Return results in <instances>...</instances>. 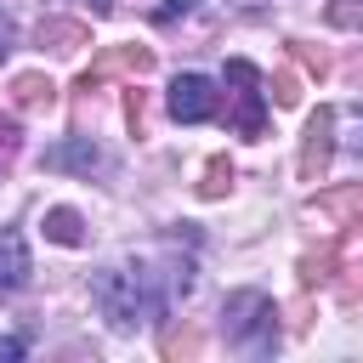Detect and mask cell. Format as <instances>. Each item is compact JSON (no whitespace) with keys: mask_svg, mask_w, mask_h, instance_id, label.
Listing matches in <instances>:
<instances>
[{"mask_svg":"<svg viewBox=\"0 0 363 363\" xmlns=\"http://www.w3.org/2000/svg\"><path fill=\"white\" fill-rule=\"evenodd\" d=\"M187 295H193V261L187 255H136V261H113L91 278V301L113 329L159 323Z\"/></svg>","mask_w":363,"mask_h":363,"instance_id":"obj_1","label":"cell"},{"mask_svg":"<svg viewBox=\"0 0 363 363\" xmlns=\"http://www.w3.org/2000/svg\"><path fill=\"white\" fill-rule=\"evenodd\" d=\"M221 335L244 357H272L278 352V301L261 289H233L221 306Z\"/></svg>","mask_w":363,"mask_h":363,"instance_id":"obj_2","label":"cell"},{"mask_svg":"<svg viewBox=\"0 0 363 363\" xmlns=\"http://www.w3.org/2000/svg\"><path fill=\"white\" fill-rule=\"evenodd\" d=\"M227 85H233V130L255 142V136L267 130V108H261V102H267V91H261L267 79H261V68H250V62H227Z\"/></svg>","mask_w":363,"mask_h":363,"instance_id":"obj_3","label":"cell"},{"mask_svg":"<svg viewBox=\"0 0 363 363\" xmlns=\"http://www.w3.org/2000/svg\"><path fill=\"white\" fill-rule=\"evenodd\" d=\"M164 108H170L176 125H204V119L221 113V91H216V79H204V74H176Z\"/></svg>","mask_w":363,"mask_h":363,"instance_id":"obj_4","label":"cell"},{"mask_svg":"<svg viewBox=\"0 0 363 363\" xmlns=\"http://www.w3.org/2000/svg\"><path fill=\"white\" fill-rule=\"evenodd\" d=\"M329 153H335V108H318V113L306 119L301 159H295L301 182H323V170H329Z\"/></svg>","mask_w":363,"mask_h":363,"instance_id":"obj_5","label":"cell"},{"mask_svg":"<svg viewBox=\"0 0 363 363\" xmlns=\"http://www.w3.org/2000/svg\"><path fill=\"white\" fill-rule=\"evenodd\" d=\"M147 68H153V51H147V45H108V51L79 74V91H96L108 74H130V79H142Z\"/></svg>","mask_w":363,"mask_h":363,"instance_id":"obj_6","label":"cell"},{"mask_svg":"<svg viewBox=\"0 0 363 363\" xmlns=\"http://www.w3.org/2000/svg\"><path fill=\"white\" fill-rule=\"evenodd\" d=\"M45 170H108V153L91 142V136H74V142H62V147H45Z\"/></svg>","mask_w":363,"mask_h":363,"instance_id":"obj_7","label":"cell"},{"mask_svg":"<svg viewBox=\"0 0 363 363\" xmlns=\"http://www.w3.org/2000/svg\"><path fill=\"white\" fill-rule=\"evenodd\" d=\"M11 102H17L23 113H45V108L57 102V85H51L45 74H17V79H11Z\"/></svg>","mask_w":363,"mask_h":363,"instance_id":"obj_8","label":"cell"},{"mask_svg":"<svg viewBox=\"0 0 363 363\" xmlns=\"http://www.w3.org/2000/svg\"><path fill=\"white\" fill-rule=\"evenodd\" d=\"M34 40L51 45V51H79V45H91V28L85 23H68V17H45Z\"/></svg>","mask_w":363,"mask_h":363,"instance_id":"obj_9","label":"cell"},{"mask_svg":"<svg viewBox=\"0 0 363 363\" xmlns=\"http://www.w3.org/2000/svg\"><path fill=\"white\" fill-rule=\"evenodd\" d=\"M28 278V250L17 233H0V289H17Z\"/></svg>","mask_w":363,"mask_h":363,"instance_id":"obj_10","label":"cell"},{"mask_svg":"<svg viewBox=\"0 0 363 363\" xmlns=\"http://www.w3.org/2000/svg\"><path fill=\"white\" fill-rule=\"evenodd\" d=\"M45 238H57V244H85V233H79V216L74 210H45Z\"/></svg>","mask_w":363,"mask_h":363,"instance_id":"obj_11","label":"cell"},{"mask_svg":"<svg viewBox=\"0 0 363 363\" xmlns=\"http://www.w3.org/2000/svg\"><path fill=\"white\" fill-rule=\"evenodd\" d=\"M335 125L346 130V136H340V147L363 159V108H335Z\"/></svg>","mask_w":363,"mask_h":363,"instance_id":"obj_12","label":"cell"},{"mask_svg":"<svg viewBox=\"0 0 363 363\" xmlns=\"http://www.w3.org/2000/svg\"><path fill=\"white\" fill-rule=\"evenodd\" d=\"M267 96H272L278 108H295V102H301V74H289V68H278V74L267 79Z\"/></svg>","mask_w":363,"mask_h":363,"instance_id":"obj_13","label":"cell"},{"mask_svg":"<svg viewBox=\"0 0 363 363\" xmlns=\"http://www.w3.org/2000/svg\"><path fill=\"white\" fill-rule=\"evenodd\" d=\"M227 187H233V164L227 159H210L204 164V182H199V199H221Z\"/></svg>","mask_w":363,"mask_h":363,"instance_id":"obj_14","label":"cell"},{"mask_svg":"<svg viewBox=\"0 0 363 363\" xmlns=\"http://www.w3.org/2000/svg\"><path fill=\"white\" fill-rule=\"evenodd\" d=\"M335 261H340V250H335V244H329L323 255H306V261H301V284L312 289V284H323V278H335Z\"/></svg>","mask_w":363,"mask_h":363,"instance_id":"obj_15","label":"cell"},{"mask_svg":"<svg viewBox=\"0 0 363 363\" xmlns=\"http://www.w3.org/2000/svg\"><path fill=\"white\" fill-rule=\"evenodd\" d=\"M159 346H164V357H193V352H199V335H193V329H176V323H170V329L159 335Z\"/></svg>","mask_w":363,"mask_h":363,"instance_id":"obj_16","label":"cell"},{"mask_svg":"<svg viewBox=\"0 0 363 363\" xmlns=\"http://www.w3.org/2000/svg\"><path fill=\"white\" fill-rule=\"evenodd\" d=\"M329 23L335 28H363V0H335L329 6Z\"/></svg>","mask_w":363,"mask_h":363,"instance_id":"obj_17","label":"cell"},{"mask_svg":"<svg viewBox=\"0 0 363 363\" xmlns=\"http://www.w3.org/2000/svg\"><path fill=\"white\" fill-rule=\"evenodd\" d=\"M289 45H295V62H301V68H306V74H318V79H323V74H329V57H323V51H312V45H306V40H289Z\"/></svg>","mask_w":363,"mask_h":363,"instance_id":"obj_18","label":"cell"},{"mask_svg":"<svg viewBox=\"0 0 363 363\" xmlns=\"http://www.w3.org/2000/svg\"><path fill=\"white\" fill-rule=\"evenodd\" d=\"M187 11H199V0H164V6L153 11V23H176V17H187Z\"/></svg>","mask_w":363,"mask_h":363,"instance_id":"obj_19","label":"cell"},{"mask_svg":"<svg viewBox=\"0 0 363 363\" xmlns=\"http://www.w3.org/2000/svg\"><path fill=\"white\" fill-rule=\"evenodd\" d=\"M125 125H130V130H142V91H136V85L125 91Z\"/></svg>","mask_w":363,"mask_h":363,"instance_id":"obj_20","label":"cell"},{"mask_svg":"<svg viewBox=\"0 0 363 363\" xmlns=\"http://www.w3.org/2000/svg\"><path fill=\"white\" fill-rule=\"evenodd\" d=\"M17 153V119H0V159Z\"/></svg>","mask_w":363,"mask_h":363,"instance_id":"obj_21","label":"cell"},{"mask_svg":"<svg viewBox=\"0 0 363 363\" xmlns=\"http://www.w3.org/2000/svg\"><path fill=\"white\" fill-rule=\"evenodd\" d=\"M28 352V340H17V335H0V357H23Z\"/></svg>","mask_w":363,"mask_h":363,"instance_id":"obj_22","label":"cell"},{"mask_svg":"<svg viewBox=\"0 0 363 363\" xmlns=\"http://www.w3.org/2000/svg\"><path fill=\"white\" fill-rule=\"evenodd\" d=\"M91 11H113V0H91Z\"/></svg>","mask_w":363,"mask_h":363,"instance_id":"obj_23","label":"cell"},{"mask_svg":"<svg viewBox=\"0 0 363 363\" xmlns=\"http://www.w3.org/2000/svg\"><path fill=\"white\" fill-rule=\"evenodd\" d=\"M0 57H6V23H0Z\"/></svg>","mask_w":363,"mask_h":363,"instance_id":"obj_24","label":"cell"}]
</instances>
